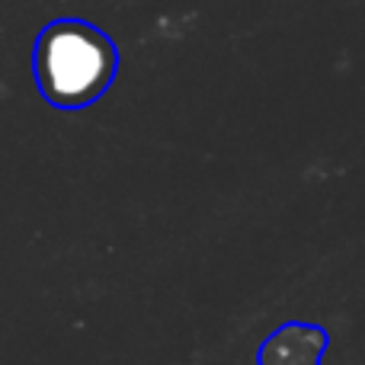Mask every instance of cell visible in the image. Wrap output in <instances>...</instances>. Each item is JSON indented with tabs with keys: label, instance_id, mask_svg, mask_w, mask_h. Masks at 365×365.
<instances>
[{
	"label": "cell",
	"instance_id": "7a4b0ae2",
	"mask_svg": "<svg viewBox=\"0 0 365 365\" xmlns=\"http://www.w3.org/2000/svg\"><path fill=\"white\" fill-rule=\"evenodd\" d=\"M330 346V336L321 324L292 321L263 340L257 365H321Z\"/></svg>",
	"mask_w": 365,
	"mask_h": 365
},
{
	"label": "cell",
	"instance_id": "6da1fadb",
	"mask_svg": "<svg viewBox=\"0 0 365 365\" xmlns=\"http://www.w3.org/2000/svg\"><path fill=\"white\" fill-rule=\"evenodd\" d=\"M32 74L42 100L55 109H87L113 87L119 48L87 19H55L36 38Z\"/></svg>",
	"mask_w": 365,
	"mask_h": 365
}]
</instances>
